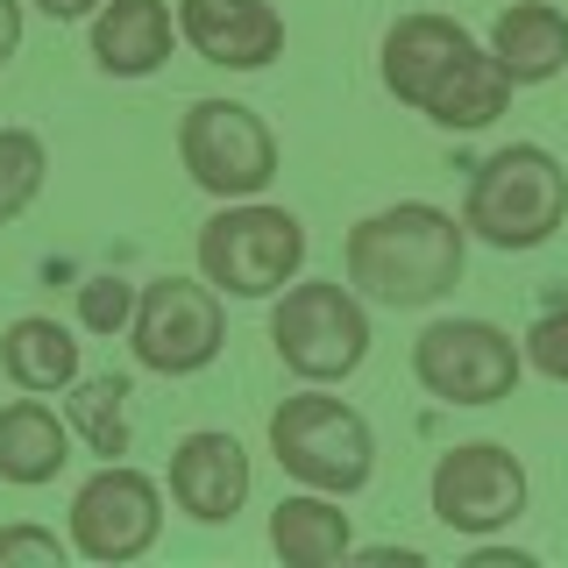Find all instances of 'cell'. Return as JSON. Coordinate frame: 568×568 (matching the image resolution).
<instances>
[{"label": "cell", "instance_id": "cell-1", "mask_svg": "<svg viewBox=\"0 0 568 568\" xmlns=\"http://www.w3.org/2000/svg\"><path fill=\"white\" fill-rule=\"evenodd\" d=\"M462 256H469V227L455 213H440L426 200H398L348 227L342 271L369 306L419 313V306H440L462 284Z\"/></svg>", "mask_w": 568, "mask_h": 568}, {"label": "cell", "instance_id": "cell-2", "mask_svg": "<svg viewBox=\"0 0 568 568\" xmlns=\"http://www.w3.org/2000/svg\"><path fill=\"white\" fill-rule=\"evenodd\" d=\"M568 221V164L540 142H505L497 156H484L469 178V200H462V227L476 242L505 248H540L555 242V227Z\"/></svg>", "mask_w": 568, "mask_h": 568}, {"label": "cell", "instance_id": "cell-3", "mask_svg": "<svg viewBox=\"0 0 568 568\" xmlns=\"http://www.w3.org/2000/svg\"><path fill=\"white\" fill-rule=\"evenodd\" d=\"M271 455L292 484L327 490V497H355L377 469V434L355 405L327 398V390H298L271 413Z\"/></svg>", "mask_w": 568, "mask_h": 568}, {"label": "cell", "instance_id": "cell-4", "mask_svg": "<svg viewBox=\"0 0 568 568\" xmlns=\"http://www.w3.org/2000/svg\"><path fill=\"white\" fill-rule=\"evenodd\" d=\"M306 263V227L298 213L263 200H227L200 227V277L221 298H277Z\"/></svg>", "mask_w": 568, "mask_h": 568}, {"label": "cell", "instance_id": "cell-5", "mask_svg": "<svg viewBox=\"0 0 568 568\" xmlns=\"http://www.w3.org/2000/svg\"><path fill=\"white\" fill-rule=\"evenodd\" d=\"M271 348H277V363L292 369L298 384H342V377H355L363 355H369L363 292H355V284H327V277L284 284L277 306H271Z\"/></svg>", "mask_w": 568, "mask_h": 568}, {"label": "cell", "instance_id": "cell-6", "mask_svg": "<svg viewBox=\"0 0 568 568\" xmlns=\"http://www.w3.org/2000/svg\"><path fill=\"white\" fill-rule=\"evenodd\" d=\"M178 164L206 200H263L277 178V135L242 100H192L178 121Z\"/></svg>", "mask_w": 568, "mask_h": 568}, {"label": "cell", "instance_id": "cell-7", "mask_svg": "<svg viewBox=\"0 0 568 568\" xmlns=\"http://www.w3.org/2000/svg\"><path fill=\"white\" fill-rule=\"evenodd\" d=\"M413 377L440 405H497L526 377V348L497 320H434L413 342Z\"/></svg>", "mask_w": 568, "mask_h": 568}, {"label": "cell", "instance_id": "cell-8", "mask_svg": "<svg viewBox=\"0 0 568 568\" xmlns=\"http://www.w3.org/2000/svg\"><path fill=\"white\" fill-rule=\"evenodd\" d=\"M227 342L221 292L206 277H150L129 320V348L156 377H200Z\"/></svg>", "mask_w": 568, "mask_h": 568}, {"label": "cell", "instance_id": "cell-9", "mask_svg": "<svg viewBox=\"0 0 568 568\" xmlns=\"http://www.w3.org/2000/svg\"><path fill=\"white\" fill-rule=\"evenodd\" d=\"M156 532H164V490L129 462H106L71 497V547L85 561H106V568L142 561L156 547Z\"/></svg>", "mask_w": 568, "mask_h": 568}, {"label": "cell", "instance_id": "cell-10", "mask_svg": "<svg viewBox=\"0 0 568 568\" xmlns=\"http://www.w3.org/2000/svg\"><path fill=\"white\" fill-rule=\"evenodd\" d=\"M426 505H434V519L448 532L484 540V532L511 526L526 511V462L511 448H497V440H462V448H448L434 462Z\"/></svg>", "mask_w": 568, "mask_h": 568}, {"label": "cell", "instance_id": "cell-11", "mask_svg": "<svg viewBox=\"0 0 568 568\" xmlns=\"http://www.w3.org/2000/svg\"><path fill=\"white\" fill-rule=\"evenodd\" d=\"M171 505L200 526H227L248 505V448L221 426H200L171 448Z\"/></svg>", "mask_w": 568, "mask_h": 568}, {"label": "cell", "instance_id": "cell-12", "mask_svg": "<svg viewBox=\"0 0 568 568\" xmlns=\"http://www.w3.org/2000/svg\"><path fill=\"white\" fill-rule=\"evenodd\" d=\"M178 36L221 71H263L284 58V14L271 0H178Z\"/></svg>", "mask_w": 568, "mask_h": 568}, {"label": "cell", "instance_id": "cell-13", "mask_svg": "<svg viewBox=\"0 0 568 568\" xmlns=\"http://www.w3.org/2000/svg\"><path fill=\"white\" fill-rule=\"evenodd\" d=\"M469 50V29L455 22V14H398L384 36V85L390 100L405 106H426L440 79H448V64Z\"/></svg>", "mask_w": 568, "mask_h": 568}, {"label": "cell", "instance_id": "cell-14", "mask_svg": "<svg viewBox=\"0 0 568 568\" xmlns=\"http://www.w3.org/2000/svg\"><path fill=\"white\" fill-rule=\"evenodd\" d=\"M178 43V14L164 0H106L93 14V64L106 79H150Z\"/></svg>", "mask_w": 568, "mask_h": 568}, {"label": "cell", "instance_id": "cell-15", "mask_svg": "<svg viewBox=\"0 0 568 568\" xmlns=\"http://www.w3.org/2000/svg\"><path fill=\"white\" fill-rule=\"evenodd\" d=\"M64 462H71V419H58L36 390L0 405V484H14V490L58 484Z\"/></svg>", "mask_w": 568, "mask_h": 568}, {"label": "cell", "instance_id": "cell-16", "mask_svg": "<svg viewBox=\"0 0 568 568\" xmlns=\"http://www.w3.org/2000/svg\"><path fill=\"white\" fill-rule=\"evenodd\" d=\"M490 50L511 71V85H547L568 64V14L555 0H511L490 22Z\"/></svg>", "mask_w": 568, "mask_h": 568}, {"label": "cell", "instance_id": "cell-17", "mask_svg": "<svg viewBox=\"0 0 568 568\" xmlns=\"http://www.w3.org/2000/svg\"><path fill=\"white\" fill-rule=\"evenodd\" d=\"M511 93H519V85H511V71L497 64V50H476V43H469V50L448 64V79L426 93L419 114L440 121V129H455V135H469V129H490V121L511 106Z\"/></svg>", "mask_w": 568, "mask_h": 568}, {"label": "cell", "instance_id": "cell-18", "mask_svg": "<svg viewBox=\"0 0 568 568\" xmlns=\"http://www.w3.org/2000/svg\"><path fill=\"white\" fill-rule=\"evenodd\" d=\"M271 547H277L292 568H327V561L355 555V532H348L342 497H327V490L277 497V511H271Z\"/></svg>", "mask_w": 568, "mask_h": 568}, {"label": "cell", "instance_id": "cell-19", "mask_svg": "<svg viewBox=\"0 0 568 568\" xmlns=\"http://www.w3.org/2000/svg\"><path fill=\"white\" fill-rule=\"evenodd\" d=\"M0 369H8L14 390L50 398V390H71V384H79V342H71V327H58V320L22 313L8 334H0Z\"/></svg>", "mask_w": 568, "mask_h": 568}, {"label": "cell", "instance_id": "cell-20", "mask_svg": "<svg viewBox=\"0 0 568 568\" xmlns=\"http://www.w3.org/2000/svg\"><path fill=\"white\" fill-rule=\"evenodd\" d=\"M64 419H71V434H79L100 462L129 455V384H121V377H79L71 398H64Z\"/></svg>", "mask_w": 568, "mask_h": 568}, {"label": "cell", "instance_id": "cell-21", "mask_svg": "<svg viewBox=\"0 0 568 568\" xmlns=\"http://www.w3.org/2000/svg\"><path fill=\"white\" fill-rule=\"evenodd\" d=\"M43 171H50L43 135H29V129H0V227L22 221V213L36 206V192H43Z\"/></svg>", "mask_w": 568, "mask_h": 568}, {"label": "cell", "instance_id": "cell-22", "mask_svg": "<svg viewBox=\"0 0 568 568\" xmlns=\"http://www.w3.org/2000/svg\"><path fill=\"white\" fill-rule=\"evenodd\" d=\"M135 298H142V284H129V277H85L79 284V320L93 334H129Z\"/></svg>", "mask_w": 568, "mask_h": 568}, {"label": "cell", "instance_id": "cell-23", "mask_svg": "<svg viewBox=\"0 0 568 568\" xmlns=\"http://www.w3.org/2000/svg\"><path fill=\"white\" fill-rule=\"evenodd\" d=\"M526 363L540 369V377H555V384H568V306H555V313H540L526 327Z\"/></svg>", "mask_w": 568, "mask_h": 568}, {"label": "cell", "instance_id": "cell-24", "mask_svg": "<svg viewBox=\"0 0 568 568\" xmlns=\"http://www.w3.org/2000/svg\"><path fill=\"white\" fill-rule=\"evenodd\" d=\"M71 555V540H58L50 526H0V568L36 561V568H58Z\"/></svg>", "mask_w": 568, "mask_h": 568}, {"label": "cell", "instance_id": "cell-25", "mask_svg": "<svg viewBox=\"0 0 568 568\" xmlns=\"http://www.w3.org/2000/svg\"><path fill=\"white\" fill-rule=\"evenodd\" d=\"M22 50V0H0V64Z\"/></svg>", "mask_w": 568, "mask_h": 568}, {"label": "cell", "instance_id": "cell-26", "mask_svg": "<svg viewBox=\"0 0 568 568\" xmlns=\"http://www.w3.org/2000/svg\"><path fill=\"white\" fill-rule=\"evenodd\" d=\"M36 8H43L50 22H93V14L106 8V0H36Z\"/></svg>", "mask_w": 568, "mask_h": 568}]
</instances>
